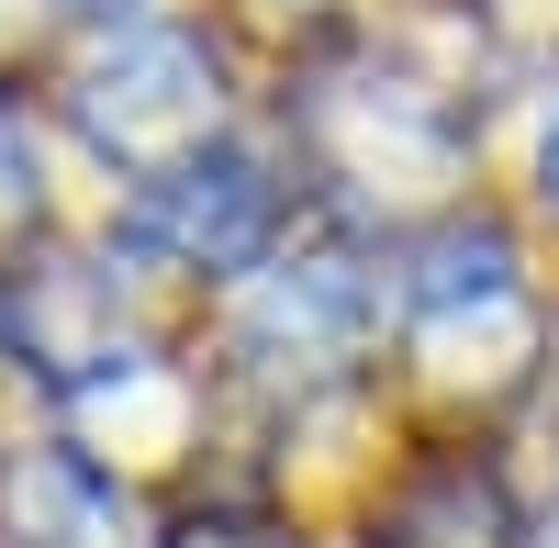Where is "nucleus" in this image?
<instances>
[{
    "mask_svg": "<svg viewBox=\"0 0 559 548\" xmlns=\"http://www.w3.org/2000/svg\"><path fill=\"white\" fill-rule=\"evenodd\" d=\"M403 325L437 370H492V381H526L537 370V302H526V269L515 236L481 213L437 224L403 269Z\"/></svg>",
    "mask_w": 559,
    "mask_h": 548,
    "instance_id": "f257e3e1",
    "label": "nucleus"
},
{
    "mask_svg": "<svg viewBox=\"0 0 559 548\" xmlns=\"http://www.w3.org/2000/svg\"><path fill=\"white\" fill-rule=\"evenodd\" d=\"M213 123H224L213 57H202L191 34H123L112 57L79 68V134H90L112 168H134V179L191 168V157L213 146Z\"/></svg>",
    "mask_w": 559,
    "mask_h": 548,
    "instance_id": "f03ea898",
    "label": "nucleus"
},
{
    "mask_svg": "<svg viewBox=\"0 0 559 548\" xmlns=\"http://www.w3.org/2000/svg\"><path fill=\"white\" fill-rule=\"evenodd\" d=\"M269 224H280V191L269 168L236 157V146H202L191 168L146 179V202H134V236L179 269H258L269 258Z\"/></svg>",
    "mask_w": 559,
    "mask_h": 548,
    "instance_id": "7ed1b4c3",
    "label": "nucleus"
},
{
    "mask_svg": "<svg viewBox=\"0 0 559 548\" xmlns=\"http://www.w3.org/2000/svg\"><path fill=\"white\" fill-rule=\"evenodd\" d=\"M369 548H526V526H515L503 470L471 460V448H448V460H426V470H414L392 504H381Z\"/></svg>",
    "mask_w": 559,
    "mask_h": 548,
    "instance_id": "20e7f679",
    "label": "nucleus"
},
{
    "mask_svg": "<svg viewBox=\"0 0 559 548\" xmlns=\"http://www.w3.org/2000/svg\"><path fill=\"white\" fill-rule=\"evenodd\" d=\"M369 313H381V302H369V281H358L347 258H302V269L269 281L247 347H292V358H313V370H336V358L369 347Z\"/></svg>",
    "mask_w": 559,
    "mask_h": 548,
    "instance_id": "39448f33",
    "label": "nucleus"
},
{
    "mask_svg": "<svg viewBox=\"0 0 559 548\" xmlns=\"http://www.w3.org/2000/svg\"><path fill=\"white\" fill-rule=\"evenodd\" d=\"M12 548H123L112 481H90L79 460H34L12 481Z\"/></svg>",
    "mask_w": 559,
    "mask_h": 548,
    "instance_id": "423d86ee",
    "label": "nucleus"
},
{
    "mask_svg": "<svg viewBox=\"0 0 559 548\" xmlns=\"http://www.w3.org/2000/svg\"><path fill=\"white\" fill-rule=\"evenodd\" d=\"M34 213H45V179H34V134H23V112H12V102H0V269L23 258Z\"/></svg>",
    "mask_w": 559,
    "mask_h": 548,
    "instance_id": "0eeeda50",
    "label": "nucleus"
},
{
    "mask_svg": "<svg viewBox=\"0 0 559 548\" xmlns=\"http://www.w3.org/2000/svg\"><path fill=\"white\" fill-rule=\"evenodd\" d=\"M537 202L559 213V112H548V134H537Z\"/></svg>",
    "mask_w": 559,
    "mask_h": 548,
    "instance_id": "6e6552de",
    "label": "nucleus"
},
{
    "mask_svg": "<svg viewBox=\"0 0 559 548\" xmlns=\"http://www.w3.org/2000/svg\"><path fill=\"white\" fill-rule=\"evenodd\" d=\"M68 12H123V0H68Z\"/></svg>",
    "mask_w": 559,
    "mask_h": 548,
    "instance_id": "1a4fd4ad",
    "label": "nucleus"
},
{
    "mask_svg": "<svg viewBox=\"0 0 559 548\" xmlns=\"http://www.w3.org/2000/svg\"><path fill=\"white\" fill-rule=\"evenodd\" d=\"M548 548H559V526H548Z\"/></svg>",
    "mask_w": 559,
    "mask_h": 548,
    "instance_id": "9d476101",
    "label": "nucleus"
}]
</instances>
